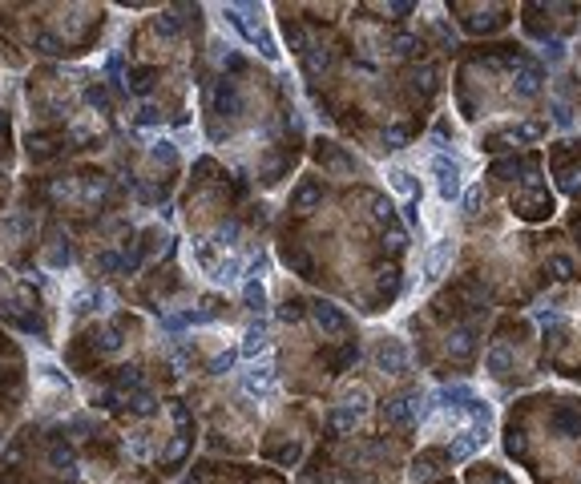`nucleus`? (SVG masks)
Segmentation results:
<instances>
[{"instance_id":"obj_1","label":"nucleus","mask_w":581,"mask_h":484,"mask_svg":"<svg viewBox=\"0 0 581 484\" xmlns=\"http://www.w3.org/2000/svg\"><path fill=\"white\" fill-rule=\"evenodd\" d=\"M432 174H436V194L444 202H457L460 198V166L452 154H436L432 158Z\"/></svg>"},{"instance_id":"obj_2","label":"nucleus","mask_w":581,"mask_h":484,"mask_svg":"<svg viewBox=\"0 0 581 484\" xmlns=\"http://www.w3.org/2000/svg\"><path fill=\"white\" fill-rule=\"evenodd\" d=\"M452 254H457V242L452 238H436L428 254H424V283H440L444 271L452 267Z\"/></svg>"},{"instance_id":"obj_3","label":"nucleus","mask_w":581,"mask_h":484,"mask_svg":"<svg viewBox=\"0 0 581 484\" xmlns=\"http://www.w3.org/2000/svg\"><path fill=\"white\" fill-rule=\"evenodd\" d=\"M375 363H380L383 372H392V375H404L408 372V348L400 343V339H380L375 343Z\"/></svg>"},{"instance_id":"obj_4","label":"nucleus","mask_w":581,"mask_h":484,"mask_svg":"<svg viewBox=\"0 0 581 484\" xmlns=\"http://www.w3.org/2000/svg\"><path fill=\"white\" fill-rule=\"evenodd\" d=\"M484 440H489V432H484V428H460V432H452V444H448V460H452V464H460V460H469L472 452H476V448L484 444Z\"/></svg>"},{"instance_id":"obj_5","label":"nucleus","mask_w":581,"mask_h":484,"mask_svg":"<svg viewBox=\"0 0 581 484\" xmlns=\"http://www.w3.org/2000/svg\"><path fill=\"white\" fill-rule=\"evenodd\" d=\"M311 319L319 323L323 331H327V335H343L347 327H351V323H347V315L339 307H335V303H311Z\"/></svg>"},{"instance_id":"obj_6","label":"nucleus","mask_w":581,"mask_h":484,"mask_svg":"<svg viewBox=\"0 0 581 484\" xmlns=\"http://www.w3.org/2000/svg\"><path fill=\"white\" fill-rule=\"evenodd\" d=\"M274 380H279V375H274L271 363H255V367L242 375V392L262 399V396H271V392H274Z\"/></svg>"},{"instance_id":"obj_7","label":"nucleus","mask_w":581,"mask_h":484,"mask_svg":"<svg viewBox=\"0 0 581 484\" xmlns=\"http://www.w3.org/2000/svg\"><path fill=\"white\" fill-rule=\"evenodd\" d=\"M436 399H440L444 408H469L476 396H472L469 384H448V387H440V392H436Z\"/></svg>"},{"instance_id":"obj_8","label":"nucleus","mask_w":581,"mask_h":484,"mask_svg":"<svg viewBox=\"0 0 581 484\" xmlns=\"http://www.w3.org/2000/svg\"><path fill=\"white\" fill-rule=\"evenodd\" d=\"M267 348H271L267 331H262V327H250L247 335H242V348H238V355H247V360H259V355H267Z\"/></svg>"},{"instance_id":"obj_9","label":"nucleus","mask_w":581,"mask_h":484,"mask_svg":"<svg viewBox=\"0 0 581 484\" xmlns=\"http://www.w3.org/2000/svg\"><path fill=\"white\" fill-rule=\"evenodd\" d=\"M513 348H505V343H496V348H489V355H484V367L493 375H508V367H513Z\"/></svg>"},{"instance_id":"obj_10","label":"nucleus","mask_w":581,"mask_h":484,"mask_svg":"<svg viewBox=\"0 0 581 484\" xmlns=\"http://www.w3.org/2000/svg\"><path fill=\"white\" fill-rule=\"evenodd\" d=\"M412 399H416V396H396V399H388V404H383V416H388L392 424L412 420Z\"/></svg>"},{"instance_id":"obj_11","label":"nucleus","mask_w":581,"mask_h":484,"mask_svg":"<svg viewBox=\"0 0 581 484\" xmlns=\"http://www.w3.org/2000/svg\"><path fill=\"white\" fill-rule=\"evenodd\" d=\"M238 271H242V262L238 259H226L214 267V283H223V286H235L238 283Z\"/></svg>"},{"instance_id":"obj_12","label":"nucleus","mask_w":581,"mask_h":484,"mask_svg":"<svg viewBox=\"0 0 581 484\" xmlns=\"http://www.w3.org/2000/svg\"><path fill=\"white\" fill-rule=\"evenodd\" d=\"M356 420H359L356 408H335L331 412V428H335V432H351V428H356Z\"/></svg>"},{"instance_id":"obj_13","label":"nucleus","mask_w":581,"mask_h":484,"mask_svg":"<svg viewBox=\"0 0 581 484\" xmlns=\"http://www.w3.org/2000/svg\"><path fill=\"white\" fill-rule=\"evenodd\" d=\"M242 295H247V307H250V311H262V303H267V295H262V283H259V279H247Z\"/></svg>"},{"instance_id":"obj_14","label":"nucleus","mask_w":581,"mask_h":484,"mask_svg":"<svg viewBox=\"0 0 581 484\" xmlns=\"http://www.w3.org/2000/svg\"><path fill=\"white\" fill-rule=\"evenodd\" d=\"M388 186L396 190V194H412V190H416V182H412L408 170H392V174H388Z\"/></svg>"},{"instance_id":"obj_15","label":"nucleus","mask_w":581,"mask_h":484,"mask_svg":"<svg viewBox=\"0 0 581 484\" xmlns=\"http://www.w3.org/2000/svg\"><path fill=\"white\" fill-rule=\"evenodd\" d=\"M481 206H484V186H469L464 190V214H481Z\"/></svg>"},{"instance_id":"obj_16","label":"nucleus","mask_w":581,"mask_h":484,"mask_svg":"<svg viewBox=\"0 0 581 484\" xmlns=\"http://www.w3.org/2000/svg\"><path fill=\"white\" fill-rule=\"evenodd\" d=\"M93 303H101V295L97 291H81V295H73V315H85V311H93Z\"/></svg>"},{"instance_id":"obj_17","label":"nucleus","mask_w":581,"mask_h":484,"mask_svg":"<svg viewBox=\"0 0 581 484\" xmlns=\"http://www.w3.org/2000/svg\"><path fill=\"white\" fill-rule=\"evenodd\" d=\"M218 109H230V113L238 109V93H235V85H230V81H223V85H218Z\"/></svg>"},{"instance_id":"obj_18","label":"nucleus","mask_w":581,"mask_h":484,"mask_svg":"<svg viewBox=\"0 0 581 484\" xmlns=\"http://www.w3.org/2000/svg\"><path fill=\"white\" fill-rule=\"evenodd\" d=\"M235 360H238V351H223V355H214V360H210V375H226L230 367H235Z\"/></svg>"},{"instance_id":"obj_19","label":"nucleus","mask_w":581,"mask_h":484,"mask_svg":"<svg viewBox=\"0 0 581 484\" xmlns=\"http://www.w3.org/2000/svg\"><path fill=\"white\" fill-rule=\"evenodd\" d=\"M53 464H57V468H65V472H73V468H77L73 452H69L65 444H53Z\"/></svg>"},{"instance_id":"obj_20","label":"nucleus","mask_w":581,"mask_h":484,"mask_svg":"<svg viewBox=\"0 0 581 484\" xmlns=\"http://www.w3.org/2000/svg\"><path fill=\"white\" fill-rule=\"evenodd\" d=\"M129 408H134V412H137V416H149V412L158 408V399L149 396V392H137V396H134V399H129Z\"/></svg>"},{"instance_id":"obj_21","label":"nucleus","mask_w":581,"mask_h":484,"mask_svg":"<svg viewBox=\"0 0 581 484\" xmlns=\"http://www.w3.org/2000/svg\"><path fill=\"white\" fill-rule=\"evenodd\" d=\"M122 267V259L113 254V250H105V254H97V262H93V274H110V271H117Z\"/></svg>"},{"instance_id":"obj_22","label":"nucleus","mask_w":581,"mask_h":484,"mask_svg":"<svg viewBox=\"0 0 581 484\" xmlns=\"http://www.w3.org/2000/svg\"><path fill=\"white\" fill-rule=\"evenodd\" d=\"M33 45H37V53H45V57L61 53V41L53 37V33H37V41H33Z\"/></svg>"},{"instance_id":"obj_23","label":"nucleus","mask_w":581,"mask_h":484,"mask_svg":"<svg viewBox=\"0 0 581 484\" xmlns=\"http://www.w3.org/2000/svg\"><path fill=\"white\" fill-rule=\"evenodd\" d=\"M186 448H190V440H186V436H178V440L166 448V464H178V460L186 456Z\"/></svg>"},{"instance_id":"obj_24","label":"nucleus","mask_w":581,"mask_h":484,"mask_svg":"<svg viewBox=\"0 0 581 484\" xmlns=\"http://www.w3.org/2000/svg\"><path fill=\"white\" fill-rule=\"evenodd\" d=\"M545 61L561 65V61H565V45H561V41H549V45H545Z\"/></svg>"},{"instance_id":"obj_25","label":"nucleus","mask_w":581,"mask_h":484,"mask_svg":"<svg viewBox=\"0 0 581 484\" xmlns=\"http://www.w3.org/2000/svg\"><path fill=\"white\" fill-rule=\"evenodd\" d=\"M117 384H122V387H142V372H137V367H122Z\"/></svg>"},{"instance_id":"obj_26","label":"nucleus","mask_w":581,"mask_h":484,"mask_svg":"<svg viewBox=\"0 0 581 484\" xmlns=\"http://www.w3.org/2000/svg\"><path fill=\"white\" fill-rule=\"evenodd\" d=\"M101 348H105V351H117V348H122V331H117V327H105V335H101Z\"/></svg>"},{"instance_id":"obj_27","label":"nucleus","mask_w":581,"mask_h":484,"mask_svg":"<svg viewBox=\"0 0 581 484\" xmlns=\"http://www.w3.org/2000/svg\"><path fill=\"white\" fill-rule=\"evenodd\" d=\"M154 28H158V33H166V37H174V33H178V21H174L170 13H161L158 21H154Z\"/></svg>"},{"instance_id":"obj_28","label":"nucleus","mask_w":581,"mask_h":484,"mask_svg":"<svg viewBox=\"0 0 581 484\" xmlns=\"http://www.w3.org/2000/svg\"><path fill=\"white\" fill-rule=\"evenodd\" d=\"M149 158H154V161H174V146H170V141H158V146L149 149Z\"/></svg>"},{"instance_id":"obj_29","label":"nucleus","mask_w":581,"mask_h":484,"mask_svg":"<svg viewBox=\"0 0 581 484\" xmlns=\"http://www.w3.org/2000/svg\"><path fill=\"white\" fill-rule=\"evenodd\" d=\"M149 85H154V73H149V69L134 73V93H149Z\"/></svg>"},{"instance_id":"obj_30","label":"nucleus","mask_w":581,"mask_h":484,"mask_svg":"<svg viewBox=\"0 0 581 484\" xmlns=\"http://www.w3.org/2000/svg\"><path fill=\"white\" fill-rule=\"evenodd\" d=\"M553 117H557V125H573V113H569L565 101H553Z\"/></svg>"},{"instance_id":"obj_31","label":"nucleus","mask_w":581,"mask_h":484,"mask_svg":"<svg viewBox=\"0 0 581 484\" xmlns=\"http://www.w3.org/2000/svg\"><path fill=\"white\" fill-rule=\"evenodd\" d=\"M533 319H537V323H557V319H561V311H541V307H537V311H533Z\"/></svg>"},{"instance_id":"obj_32","label":"nucleus","mask_w":581,"mask_h":484,"mask_svg":"<svg viewBox=\"0 0 581 484\" xmlns=\"http://www.w3.org/2000/svg\"><path fill=\"white\" fill-rule=\"evenodd\" d=\"M134 456H146V436H142V432L134 436Z\"/></svg>"},{"instance_id":"obj_33","label":"nucleus","mask_w":581,"mask_h":484,"mask_svg":"<svg viewBox=\"0 0 581 484\" xmlns=\"http://www.w3.org/2000/svg\"><path fill=\"white\" fill-rule=\"evenodd\" d=\"M89 101H93V105H105V89H89Z\"/></svg>"},{"instance_id":"obj_34","label":"nucleus","mask_w":581,"mask_h":484,"mask_svg":"<svg viewBox=\"0 0 581 484\" xmlns=\"http://www.w3.org/2000/svg\"><path fill=\"white\" fill-rule=\"evenodd\" d=\"M154 122H158V109H149L146 105V109H142V125H154Z\"/></svg>"},{"instance_id":"obj_35","label":"nucleus","mask_w":581,"mask_h":484,"mask_svg":"<svg viewBox=\"0 0 581 484\" xmlns=\"http://www.w3.org/2000/svg\"><path fill=\"white\" fill-rule=\"evenodd\" d=\"M186 484H198V480H186Z\"/></svg>"}]
</instances>
